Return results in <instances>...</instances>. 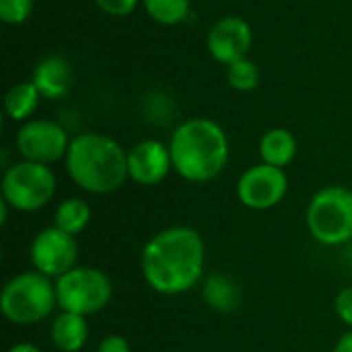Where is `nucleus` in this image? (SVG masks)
<instances>
[{"instance_id": "obj_8", "label": "nucleus", "mask_w": 352, "mask_h": 352, "mask_svg": "<svg viewBox=\"0 0 352 352\" xmlns=\"http://www.w3.org/2000/svg\"><path fill=\"white\" fill-rule=\"evenodd\" d=\"M14 146L25 161L52 165L66 159L70 138L64 126L52 120H29L14 136Z\"/></svg>"}, {"instance_id": "obj_12", "label": "nucleus", "mask_w": 352, "mask_h": 352, "mask_svg": "<svg viewBox=\"0 0 352 352\" xmlns=\"http://www.w3.org/2000/svg\"><path fill=\"white\" fill-rule=\"evenodd\" d=\"M173 169L169 144L161 140H140L128 151V179L138 186H159Z\"/></svg>"}, {"instance_id": "obj_23", "label": "nucleus", "mask_w": 352, "mask_h": 352, "mask_svg": "<svg viewBox=\"0 0 352 352\" xmlns=\"http://www.w3.org/2000/svg\"><path fill=\"white\" fill-rule=\"evenodd\" d=\"M334 309H336L338 320L352 330V287H344V289L336 295Z\"/></svg>"}, {"instance_id": "obj_17", "label": "nucleus", "mask_w": 352, "mask_h": 352, "mask_svg": "<svg viewBox=\"0 0 352 352\" xmlns=\"http://www.w3.org/2000/svg\"><path fill=\"white\" fill-rule=\"evenodd\" d=\"M204 301L212 309L229 314L239 307L241 293L233 278H229L223 272H217V274H210L204 283Z\"/></svg>"}, {"instance_id": "obj_16", "label": "nucleus", "mask_w": 352, "mask_h": 352, "mask_svg": "<svg viewBox=\"0 0 352 352\" xmlns=\"http://www.w3.org/2000/svg\"><path fill=\"white\" fill-rule=\"evenodd\" d=\"M41 93L33 85V80H23L12 85L4 95V113L12 122H29L39 105Z\"/></svg>"}, {"instance_id": "obj_4", "label": "nucleus", "mask_w": 352, "mask_h": 352, "mask_svg": "<svg viewBox=\"0 0 352 352\" xmlns=\"http://www.w3.org/2000/svg\"><path fill=\"white\" fill-rule=\"evenodd\" d=\"M58 307L56 283L37 270L12 276L0 293V311L14 326H35Z\"/></svg>"}, {"instance_id": "obj_7", "label": "nucleus", "mask_w": 352, "mask_h": 352, "mask_svg": "<svg viewBox=\"0 0 352 352\" xmlns=\"http://www.w3.org/2000/svg\"><path fill=\"white\" fill-rule=\"evenodd\" d=\"M113 297L111 278L93 266H76L56 278V299L62 311L93 316L109 305Z\"/></svg>"}, {"instance_id": "obj_1", "label": "nucleus", "mask_w": 352, "mask_h": 352, "mask_svg": "<svg viewBox=\"0 0 352 352\" xmlns=\"http://www.w3.org/2000/svg\"><path fill=\"white\" fill-rule=\"evenodd\" d=\"M206 266V245L202 235L184 225L155 233L142 248L140 270L146 285L165 297L192 291Z\"/></svg>"}, {"instance_id": "obj_26", "label": "nucleus", "mask_w": 352, "mask_h": 352, "mask_svg": "<svg viewBox=\"0 0 352 352\" xmlns=\"http://www.w3.org/2000/svg\"><path fill=\"white\" fill-rule=\"evenodd\" d=\"M6 352H41L35 344H31V342H16V344H12L10 349Z\"/></svg>"}, {"instance_id": "obj_25", "label": "nucleus", "mask_w": 352, "mask_h": 352, "mask_svg": "<svg viewBox=\"0 0 352 352\" xmlns=\"http://www.w3.org/2000/svg\"><path fill=\"white\" fill-rule=\"evenodd\" d=\"M334 352H352V330H349L346 334H342L334 346Z\"/></svg>"}, {"instance_id": "obj_11", "label": "nucleus", "mask_w": 352, "mask_h": 352, "mask_svg": "<svg viewBox=\"0 0 352 352\" xmlns=\"http://www.w3.org/2000/svg\"><path fill=\"white\" fill-rule=\"evenodd\" d=\"M252 39H254L252 25L245 19L231 14V16L219 19L208 29L206 47H208V54L217 62L229 66L241 58H248V52L252 47Z\"/></svg>"}, {"instance_id": "obj_22", "label": "nucleus", "mask_w": 352, "mask_h": 352, "mask_svg": "<svg viewBox=\"0 0 352 352\" xmlns=\"http://www.w3.org/2000/svg\"><path fill=\"white\" fill-rule=\"evenodd\" d=\"M93 2L105 14H111V16H128V14H132V10L142 0H93Z\"/></svg>"}, {"instance_id": "obj_5", "label": "nucleus", "mask_w": 352, "mask_h": 352, "mask_svg": "<svg viewBox=\"0 0 352 352\" xmlns=\"http://www.w3.org/2000/svg\"><path fill=\"white\" fill-rule=\"evenodd\" d=\"M309 235L328 248L352 241V190L326 186L314 194L305 210Z\"/></svg>"}, {"instance_id": "obj_18", "label": "nucleus", "mask_w": 352, "mask_h": 352, "mask_svg": "<svg viewBox=\"0 0 352 352\" xmlns=\"http://www.w3.org/2000/svg\"><path fill=\"white\" fill-rule=\"evenodd\" d=\"M93 219V210L82 198H66L54 210V225L70 235H80Z\"/></svg>"}, {"instance_id": "obj_21", "label": "nucleus", "mask_w": 352, "mask_h": 352, "mask_svg": "<svg viewBox=\"0 0 352 352\" xmlns=\"http://www.w3.org/2000/svg\"><path fill=\"white\" fill-rule=\"evenodd\" d=\"M33 0H0V19L6 25H21L31 16Z\"/></svg>"}, {"instance_id": "obj_24", "label": "nucleus", "mask_w": 352, "mask_h": 352, "mask_svg": "<svg viewBox=\"0 0 352 352\" xmlns=\"http://www.w3.org/2000/svg\"><path fill=\"white\" fill-rule=\"evenodd\" d=\"M95 352H132V346H130V342L124 336H120V334H107L99 342V346H97Z\"/></svg>"}, {"instance_id": "obj_14", "label": "nucleus", "mask_w": 352, "mask_h": 352, "mask_svg": "<svg viewBox=\"0 0 352 352\" xmlns=\"http://www.w3.org/2000/svg\"><path fill=\"white\" fill-rule=\"evenodd\" d=\"M54 349L60 352H80L89 340V324L85 316L60 311L50 328Z\"/></svg>"}, {"instance_id": "obj_9", "label": "nucleus", "mask_w": 352, "mask_h": 352, "mask_svg": "<svg viewBox=\"0 0 352 352\" xmlns=\"http://www.w3.org/2000/svg\"><path fill=\"white\" fill-rule=\"evenodd\" d=\"M29 258L37 272L56 280L78 266L76 237L58 229L56 225L45 227L33 237L29 245Z\"/></svg>"}, {"instance_id": "obj_20", "label": "nucleus", "mask_w": 352, "mask_h": 352, "mask_svg": "<svg viewBox=\"0 0 352 352\" xmlns=\"http://www.w3.org/2000/svg\"><path fill=\"white\" fill-rule=\"evenodd\" d=\"M227 82L235 91L248 93L260 85V68L250 58H241L227 66Z\"/></svg>"}, {"instance_id": "obj_2", "label": "nucleus", "mask_w": 352, "mask_h": 352, "mask_svg": "<svg viewBox=\"0 0 352 352\" xmlns=\"http://www.w3.org/2000/svg\"><path fill=\"white\" fill-rule=\"evenodd\" d=\"M173 171L190 184L217 179L229 163V138L221 124L208 118L182 122L169 140Z\"/></svg>"}, {"instance_id": "obj_3", "label": "nucleus", "mask_w": 352, "mask_h": 352, "mask_svg": "<svg viewBox=\"0 0 352 352\" xmlns=\"http://www.w3.org/2000/svg\"><path fill=\"white\" fill-rule=\"evenodd\" d=\"M64 161L70 179L87 194H113L128 179V151L105 134L85 132L74 136Z\"/></svg>"}, {"instance_id": "obj_13", "label": "nucleus", "mask_w": 352, "mask_h": 352, "mask_svg": "<svg viewBox=\"0 0 352 352\" xmlns=\"http://www.w3.org/2000/svg\"><path fill=\"white\" fill-rule=\"evenodd\" d=\"M33 85L45 99H62L70 93L74 85V70L70 62L62 56H45L37 62L33 70Z\"/></svg>"}, {"instance_id": "obj_15", "label": "nucleus", "mask_w": 352, "mask_h": 352, "mask_svg": "<svg viewBox=\"0 0 352 352\" xmlns=\"http://www.w3.org/2000/svg\"><path fill=\"white\" fill-rule=\"evenodd\" d=\"M260 159L266 165L285 169L297 157V138L287 128H270L260 138Z\"/></svg>"}, {"instance_id": "obj_6", "label": "nucleus", "mask_w": 352, "mask_h": 352, "mask_svg": "<svg viewBox=\"0 0 352 352\" xmlns=\"http://www.w3.org/2000/svg\"><path fill=\"white\" fill-rule=\"evenodd\" d=\"M56 175L50 165L21 159L2 175V200L16 212H37L56 196Z\"/></svg>"}, {"instance_id": "obj_19", "label": "nucleus", "mask_w": 352, "mask_h": 352, "mask_svg": "<svg viewBox=\"0 0 352 352\" xmlns=\"http://www.w3.org/2000/svg\"><path fill=\"white\" fill-rule=\"evenodd\" d=\"M146 14L165 27L179 25L190 14V0H142Z\"/></svg>"}, {"instance_id": "obj_10", "label": "nucleus", "mask_w": 352, "mask_h": 352, "mask_svg": "<svg viewBox=\"0 0 352 352\" xmlns=\"http://www.w3.org/2000/svg\"><path fill=\"white\" fill-rule=\"evenodd\" d=\"M289 192L285 169L258 163L245 169L237 179V198L250 210H270L278 206Z\"/></svg>"}]
</instances>
